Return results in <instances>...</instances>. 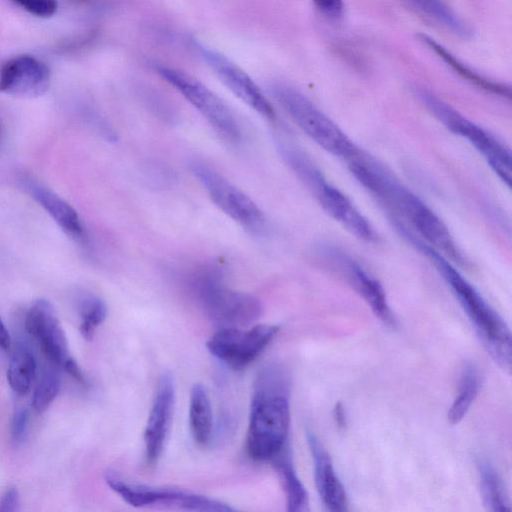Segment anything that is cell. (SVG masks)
Segmentation results:
<instances>
[{
    "mask_svg": "<svg viewBox=\"0 0 512 512\" xmlns=\"http://www.w3.org/2000/svg\"><path fill=\"white\" fill-rule=\"evenodd\" d=\"M28 410L25 407L17 409L13 416L11 433L13 440L20 442L23 440L27 423H28Z\"/></svg>",
    "mask_w": 512,
    "mask_h": 512,
    "instance_id": "f1b7e54d",
    "label": "cell"
},
{
    "mask_svg": "<svg viewBox=\"0 0 512 512\" xmlns=\"http://www.w3.org/2000/svg\"><path fill=\"white\" fill-rule=\"evenodd\" d=\"M23 187L68 235L76 239L84 237V226L76 210L60 196L39 184L24 178Z\"/></svg>",
    "mask_w": 512,
    "mask_h": 512,
    "instance_id": "ac0fdd59",
    "label": "cell"
},
{
    "mask_svg": "<svg viewBox=\"0 0 512 512\" xmlns=\"http://www.w3.org/2000/svg\"><path fill=\"white\" fill-rule=\"evenodd\" d=\"M155 71L173 86L228 143H238L241 130L237 119L226 103L194 77L178 69L155 64Z\"/></svg>",
    "mask_w": 512,
    "mask_h": 512,
    "instance_id": "52a82bcc",
    "label": "cell"
},
{
    "mask_svg": "<svg viewBox=\"0 0 512 512\" xmlns=\"http://www.w3.org/2000/svg\"><path fill=\"white\" fill-rule=\"evenodd\" d=\"M413 241L429 257L449 285L490 355L502 369L510 372L511 333L506 322L446 257L426 243L416 239Z\"/></svg>",
    "mask_w": 512,
    "mask_h": 512,
    "instance_id": "7a4b0ae2",
    "label": "cell"
},
{
    "mask_svg": "<svg viewBox=\"0 0 512 512\" xmlns=\"http://www.w3.org/2000/svg\"><path fill=\"white\" fill-rule=\"evenodd\" d=\"M31 15L39 18L52 17L58 9L57 0H10Z\"/></svg>",
    "mask_w": 512,
    "mask_h": 512,
    "instance_id": "83f0119b",
    "label": "cell"
},
{
    "mask_svg": "<svg viewBox=\"0 0 512 512\" xmlns=\"http://www.w3.org/2000/svg\"><path fill=\"white\" fill-rule=\"evenodd\" d=\"M190 285L205 314L223 328L249 326L262 313L258 298L227 287L212 267L194 273Z\"/></svg>",
    "mask_w": 512,
    "mask_h": 512,
    "instance_id": "277c9868",
    "label": "cell"
},
{
    "mask_svg": "<svg viewBox=\"0 0 512 512\" xmlns=\"http://www.w3.org/2000/svg\"><path fill=\"white\" fill-rule=\"evenodd\" d=\"M318 10L331 19L340 18L343 13V0H313Z\"/></svg>",
    "mask_w": 512,
    "mask_h": 512,
    "instance_id": "f546056e",
    "label": "cell"
},
{
    "mask_svg": "<svg viewBox=\"0 0 512 512\" xmlns=\"http://www.w3.org/2000/svg\"><path fill=\"white\" fill-rule=\"evenodd\" d=\"M481 492L485 506L493 512L510 511V501L495 469L486 461L479 462Z\"/></svg>",
    "mask_w": 512,
    "mask_h": 512,
    "instance_id": "cb8c5ba5",
    "label": "cell"
},
{
    "mask_svg": "<svg viewBox=\"0 0 512 512\" xmlns=\"http://www.w3.org/2000/svg\"><path fill=\"white\" fill-rule=\"evenodd\" d=\"M25 326L50 361L62 366L70 357L65 333L49 301L38 299L32 304L26 314Z\"/></svg>",
    "mask_w": 512,
    "mask_h": 512,
    "instance_id": "9a60e30c",
    "label": "cell"
},
{
    "mask_svg": "<svg viewBox=\"0 0 512 512\" xmlns=\"http://www.w3.org/2000/svg\"><path fill=\"white\" fill-rule=\"evenodd\" d=\"M1 138H2V125L0 124V141H1Z\"/></svg>",
    "mask_w": 512,
    "mask_h": 512,
    "instance_id": "e575fe53",
    "label": "cell"
},
{
    "mask_svg": "<svg viewBox=\"0 0 512 512\" xmlns=\"http://www.w3.org/2000/svg\"><path fill=\"white\" fill-rule=\"evenodd\" d=\"M414 92L434 117L451 132L465 138L482 155L497 176L510 187L512 161L507 147L430 91L415 88Z\"/></svg>",
    "mask_w": 512,
    "mask_h": 512,
    "instance_id": "8992f818",
    "label": "cell"
},
{
    "mask_svg": "<svg viewBox=\"0 0 512 512\" xmlns=\"http://www.w3.org/2000/svg\"><path fill=\"white\" fill-rule=\"evenodd\" d=\"M365 188L392 211L407 220L426 244L444 257L463 261L462 255L440 217L417 195L394 179L382 167L375 169L366 179Z\"/></svg>",
    "mask_w": 512,
    "mask_h": 512,
    "instance_id": "3957f363",
    "label": "cell"
},
{
    "mask_svg": "<svg viewBox=\"0 0 512 512\" xmlns=\"http://www.w3.org/2000/svg\"><path fill=\"white\" fill-rule=\"evenodd\" d=\"M189 168L220 210L252 233L264 231L265 216L249 196L202 161H191Z\"/></svg>",
    "mask_w": 512,
    "mask_h": 512,
    "instance_id": "ba28073f",
    "label": "cell"
},
{
    "mask_svg": "<svg viewBox=\"0 0 512 512\" xmlns=\"http://www.w3.org/2000/svg\"><path fill=\"white\" fill-rule=\"evenodd\" d=\"M479 386L476 368L467 364L463 369L458 395L447 413V420L451 425L458 424L465 417L477 397Z\"/></svg>",
    "mask_w": 512,
    "mask_h": 512,
    "instance_id": "603a6c76",
    "label": "cell"
},
{
    "mask_svg": "<svg viewBox=\"0 0 512 512\" xmlns=\"http://www.w3.org/2000/svg\"><path fill=\"white\" fill-rule=\"evenodd\" d=\"M81 324L79 330L86 340H92L97 327L105 320L107 307L104 301L96 295L85 294L79 301Z\"/></svg>",
    "mask_w": 512,
    "mask_h": 512,
    "instance_id": "484cf974",
    "label": "cell"
},
{
    "mask_svg": "<svg viewBox=\"0 0 512 512\" xmlns=\"http://www.w3.org/2000/svg\"><path fill=\"white\" fill-rule=\"evenodd\" d=\"M279 326L258 324L250 328L228 327L214 333L206 343L208 351L233 370L253 362L269 345Z\"/></svg>",
    "mask_w": 512,
    "mask_h": 512,
    "instance_id": "30bf717a",
    "label": "cell"
},
{
    "mask_svg": "<svg viewBox=\"0 0 512 512\" xmlns=\"http://www.w3.org/2000/svg\"><path fill=\"white\" fill-rule=\"evenodd\" d=\"M175 403V385L172 376H160L144 429L147 463L155 464L160 458L170 430Z\"/></svg>",
    "mask_w": 512,
    "mask_h": 512,
    "instance_id": "5bb4252c",
    "label": "cell"
},
{
    "mask_svg": "<svg viewBox=\"0 0 512 512\" xmlns=\"http://www.w3.org/2000/svg\"><path fill=\"white\" fill-rule=\"evenodd\" d=\"M417 15L460 38H470L473 31L443 0H403Z\"/></svg>",
    "mask_w": 512,
    "mask_h": 512,
    "instance_id": "d6986e66",
    "label": "cell"
},
{
    "mask_svg": "<svg viewBox=\"0 0 512 512\" xmlns=\"http://www.w3.org/2000/svg\"><path fill=\"white\" fill-rule=\"evenodd\" d=\"M306 437L314 461L316 488L323 504L329 511H346L347 495L335 473L329 454L313 433L307 432Z\"/></svg>",
    "mask_w": 512,
    "mask_h": 512,
    "instance_id": "e0dca14e",
    "label": "cell"
},
{
    "mask_svg": "<svg viewBox=\"0 0 512 512\" xmlns=\"http://www.w3.org/2000/svg\"><path fill=\"white\" fill-rule=\"evenodd\" d=\"M189 426L194 441L201 446L207 445L213 433V414L206 388L195 384L190 391Z\"/></svg>",
    "mask_w": 512,
    "mask_h": 512,
    "instance_id": "7402d4cb",
    "label": "cell"
},
{
    "mask_svg": "<svg viewBox=\"0 0 512 512\" xmlns=\"http://www.w3.org/2000/svg\"><path fill=\"white\" fill-rule=\"evenodd\" d=\"M333 413H334L335 421L337 422L338 426L343 427L345 425L346 421H345V413H344L342 404L340 402L335 405Z\"/></svg>",
    "mask_w": 512,
    "mask_h": 512,
    "instance_id": "836d02e7",
    "label": "cell"
},
{
    "mask_svg": "<svg viewBox=\"0 0 512 512\" xmlns=\"http://www.w3.org/2000/svg\"><path fill=\"white\" fill-rule=\"evenodd\" d=\"M61 387L59 377L53 372L45 373L36 385L31 406L37 413H43L58 395Z\"/></svg>",
    "mask_w": 512,
    "mask_h": 512,
    "instance_id": "4316f807",
    "label": "cell"
},
{
    "mask_svg": "<svg viewBox=\"0 0 512 512\" xmlns=\"http://www.w3.org/2000/svg\"><path fill=\"white\" fill-rule=\"evenodd\" d=\"M107 485L126 503L134 507L164 505L201 512H233L235 509L219 500L175 488L149 487L123 481L112 472L105 474Z\"/></svg>",
    "mask_w": 512,
    "mask_h": 512,
    "instance_id": "9c48e42d",
    "label": "cell"
},
{
    "mask_svg": "<svg viewBox=\"0 0 512 512\" xmlns=\"http://www.w3.org/2000/svg\"><path fill=\"white\" fill-rule=\"evenodd\" d=\"M36 374V362L26 349H19L13 355L7 370V380L18 395H25L31 387Z\"/></svg>",
    "mask_w": 512,
    "mask_h": 512,
    "instance_id": "d4e9b609",
    "label": "cell"
},
{
    "mask_svg": "<svg viewBox=\"0 0 512 512\" xmlns=\"http://www.w3.org/2000/svg\"><path fill=\"white\" fill-rule=\"evenodd\" d=\"M318 254L324 264L343 276L353 286L383 323L395 327L396 320L389 308L384 289L377 279L350 255L335 247H321Z\"/></svg>",
    "mask_w": 512,
    "mask_h": 512,
    "instance_id": "8fae6325",
    "label": "cell"
},
{
    "mask_svg": "<svg viewBox=\"0 0 512 512\" xmlns=\"http://www.w3.org/2000/svg\"><path fill=\"white\" fill-rule=\"evenodd\" d=\"M311 190L322 208L346 230L364 241H373L375 233L369 221L339 189L320 179Z\"/></svg>",
    "mask_w": 512,
    "mask_h": 512,
    "instance_id": "2e32d148",
    "label": "cell"
},
{
    "mask_svg": "<svg viewBox=\"0 0 512 512\" xmlns=\"http://www.w3.org/2000/svg\"><path fill=\"white\" fill-rule=\"evenodd\" d=\"M417 37L462 78L487 92L510 98L509 86L492 81L473 71L433 38L422 33L418 34Z\"/></svg>",
    "mask_w": 512,
    "mask_h": 512,
    "instance_id": "44dd1931",
    "label": "cell"
},
{
    "mask_svg": "<svg viewBox=\"0 0 512 512\" xmlns=\"http://www.w3.org/2000/svg\"><path fill=\"white\" fill-rule=\"evenodd\" d=\"M11 340L9 333L0 318V348L8 350L10 348Z\"/></svg>",
    "mask_w": 512,
    "mask_h": 512,
    "instance_id": "d6a6232c",
    "label": "cell"
},
{
    "mask_svg": "<svg viewBox=\"0 0 512 512\" xmlns=\"http://www.w3.org/2000/svg\"><path fill=\"white\" fill-rule=\"evenodd\" d=\"M271 461L280 476L285 491L287 510L290 512L308 511V494L296 474L288 444Z\"/></svg>",
    "mask_w": 512,
    "mask_h": 512,
    "instance_id": "ffe728a7",
    "label": "cell"
},
{
    "mask_svg": "<svg viewBox=\"0 0 512 512\" xmlns=\"http://www.w3.org/2000/svg\"><path fill=\"white\" fill-rule=\"evenodd\" d=\"M18 506V492L14 487H11L0 497V512H13L18 510Z\"/></svg>",
    "mask_w": 512,
    "mask_h": 512,
    "instance_id": "4dcf8cb0",
    "label": "cell"
},
{
    "mask_svg": "<svg viewBox=\"0 0 512 512\" xmlns=\"http://www.w3.org/2000/svg\"><path fill=\"white\" fill-rule=\"evenodd\" d=\"M290 424L288 380L277 366L263 367L255 380L246 434L254 461L272 460L286 445Z\"/></svg>",
    "mask_w": 512,
    "mask_h": 512,
    "instance_id": "6da1fadb",
    "label": "cell"
},
{
    "mask_svg": "<svg viewBox=\"0 0 512 512\" xmlns=\"http://www.w3.org/2000/svg\"><path fill=\"white\" fill-rule=\"evenodd\" d=\"M62 367L71 377L77 380L80 384L86 385V378L82 370L80 369L79 365L73 358L69 357L68 359H66Z\"/></svg>",
    "mask_w": 512,
    "mask_h": 512,
    "instance_id": "1f68e13d",
    "label": "cell"
},
{
    "mask_svg": "<svg viewBox=\"0 0 512 512\" xmlns=\"http://www.w3.org/2000/svg\"><path fill=\"white\" fill-rule=\"evenodd\" d=\"M48 66L32 55L10 58L0 68V92L32 98L44 94L50 85Z\"/></svg>",
    "mask_w": 512,
    "mask_h": 512,
    "instance_id": "4fadbf2b",
    "label": "cell"
},
{
    "mask_svg": "<svg viewBox=\"0 0 512 512\" xmlns=\"http://www.w3.org/2000/svg\"><path fill=\"white\" fill-rule=\"evenodd\" d=\"M202 60L241 101L268 119H274L273 106L258 85L235 63L221 53L194 41Z\"/></svg>",
    "mask_w": 512,
    "mask_h": 512,
    "instance_id": "7c38bea8",
    "label": "cell"
},
{
    "mask_svg": "<svg viewBox=\"0 0 512 512\" xmlns=\"http://www.w3.org/2000/svg\"><path fill=\"white\" fill-rule=\"evenodd\" d=\"M270 90L293 122L324 150L349 161L361 154L344 131L300 91L283 83Z\"/></svg>",
    "mask_w": 512,
    "mask_h": 512,
    "instance_id": "5b68a950",
    "label": "cell"
}]
</instances>
